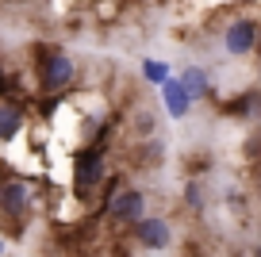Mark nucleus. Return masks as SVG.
<instances>
[{"mask_svg": "<svg viewBox=\"0 0 261 257\" xmlns=\"http://www.w3.org/2000/svg\"><path fill=\"white\" fill-rule=\"evenodd\" d=\"M39 58H42L39 73H42V89L46 92H54V89H62V85L73 81V62H69L62 50H42Z\"/></svg>", "mask_w": 261, "mask_h": 257, "instance_id": "nucleus-1", "label": "nucleus"}, {"mask_svg": "<svg viewBox=\"0 0 261 257\" xmlns=\"http://www.w3.org/2000/svg\"><path fill=\"white\" fill-rule=\"evenodd\" d=\"M100 177H104V153H100V146L81 150V153H77V161H73V185H77V192L96 188Z\"/></svg>", "mask_w": 261, "mask_h": 257, "instance_id": "nucleus-2", "label": "nucleus"}, {"mask_svg": "<svg viewBox=\"0 0 261 257\" xmlns=\"http://www.w3.org/2000/svg\"><path fill=\"white\" fill-rule=\"evenodd\" d=\"M142 208H146V196H142L139 188H130V192L108 200V215L119 219V223H135V219H142Z\"/></svg>", "mask_w": 261, "mask_h": 257, "instance_id": "nucleus-3", "label": "nucleus"}, {"mask_svg": "<svg viewBox=\"0 0 261 257\" xmlns=\"http://www.w3.org/2000/svg\"><path fill=\"white\" fill-rule=\"evenodd\" d=\"M27 208V185L23 181H8V185H0V211L16 223Z\"/></svg>", "mask_w": 261, "mask_h": 257, "instance_id": "nucleus-4", "label": "nucleus"}, {"mask_svg": "<svg viewBox=\"0 0 261 257\" xmlns=\"http://www.w3.org/2000/svg\"><path fill=\"white\" fill-rule=\"evenodd\" d=\"M253 42H257V23H253V19L230 23V31H227V50L230 54H250Z\"/></svg>", "mask_w": 261, "mask_h": 257, "instance_id": "nucleus-5", "label": "nucleus"}, {"mask_svg": "<svg viewBox=\"0 0 261 257\" xmlns=\"http://www.w3.org/2000/svg\"><path fill=\"white\" fill-rule=\"evenodd\" d=\"M162 104L169 108L173 119H185V115H188V104H192V96L180 89V81H177V77H165V81H162Z\"/></svg>", "mask_w": 261, "mask_h": 257, "instance_id": "nucleus-6", "label": "nucleus"}, {"mask_svg": "<svg viewBox=\"0 0 261 257\" xmlns=\"http://www.w3.org/2000/svg\"><path fill=\"white\" fill-rule=\"evenodd\" d=\"M135 223H139V219H135ZM139 242L150 246V249H165L169 246V223H165V219H142L139 223Z\"/></svg>", "mask_w": 261, "mask_h": 257, "instance_id": "nucleus-7", "label": "nucleus"}, {"mask_svg": "<svg viewBox=\"0 0 261 257\" xmlns=\"http://www.w3.org/2000/svg\"><path fill=\"white\" fill-rule=\"evenodd\" d=\"M19 131H23V115H19L16 104H0V138L8 142V138H16Z\"/></svg>", "mask_w": 261, "mask_h": 257, "instance_id": "nucleus-8", "label": "nucleus"}, {"mask_svg": "<svg viewBox=\"0 0 261 257\" xmlns=\"http://www.w3.org/2000/svg\"><path fill=\"white\" fill-rule=\"evenodd\" d=\"M180 89H185L188 96L196 100L200 92L207 89V77H204V69H200V65H188V69H185V77H180Z\"/></svg>", "mask_w": 261, "mask_h": 257, "instance_id": "nucleus-9", "label": "nucleus"}, {"mask_svg": "<svg viewBox=\"0 0 261 257\" xmlns=\"http://www.w3.org/2000/svg\"><path fill=\"white\" fill-rule=\"evenodd\" d=\"M142 73H146V81L162 85V81L169 77V65H165V62H158V58H146V62H142Z\"/></svg>", "mask_w": 261, "mask_h": 257, "instance_id": "nucleus-10", "label": "nucleus"}, {"mask_svg": "<svg viewBox=\"0 0 261 257\" xmlns=\"http://www.w3.org/2000/svg\"><path fill=\"white\" fill-rule=\"evenodd\" d=\"M185 200L192 203V208H200L204 203V192H200V185H188V192H185Z\"/></svg>", "mask_w": 261, "mask_h": 257, "instance_id": "nucleus-11", "label": "nucleus"}, {"mask_svg": "<svg viewBox=\"0 0 261 257\" xmlns=\"http://www.w3.org/2000/svg\"><path fill=\"white\" fill-rule=\"evenodd\" d=\"M139 135H150V131H154V119H150V112H139Z\"/></svg>", "mask_w": 261, "mask_h": 257, "instance_id": "nucleus-12", "label": "nucleus"}, {"mask_svg": "<svg viewBox=\"0 0 261 257\" xmlns=\"http://www.w3.org/2000/svg\"><path fill=\"white\" fill-rule=\"evenodd\" d=\"M0 253H4V242H0Z\"/></svg>", "mask_w": 261, "mask_h": 257, "instance_id": "nucleus-13", "label": "nucleus"}]
</instances>
